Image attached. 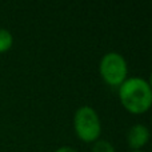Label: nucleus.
Masks as SVG:
<instances>
[{
    "instance_id": "nucleus-5",
    "label": "nucleus",
    "mask_w": 152,
    "mask_h": 152,
    "mask_svg": "<svg viewBox=\"0 0 152 152\" xmlns=\"http://www.w3.org/2000/svg\"><path fill=\"white\" fill-rule=\"evenodd\" d=\"M13 45V35L7 28H0V53H5Z\"/></svg>"
},
{
    "instance_id": "nucleus-6",
    "label": "nucleus",
    "mask_w": 152,
    "mask_h": 152,
    "mask_svg": "<svg viewBox=\"0 0 152 152\" xmlns=\"http://www.w3.org/2000/svg\"><path fill=\"white\" fill-rule=\"evenodd\" d=\"M91 152H116V150L110 142L103 140V139H99V140H96V142L94 143Z\"/></svg>"
},
{
    "instance_id": "nucleus-9",
    "label": "nucleus",
    "mask_w": 152,
    "mask_h": 152,
    "mask_svg": "<svg viewBox=\"0 0 152 152\" xmlns=\"http://www.w3.org/2000/svg\"><path fill=\"white\" fill-rule=\"evenodd\" d=\"M131 152H143V151H131Z\"/></svg>"
},
{
    "instance_id": "nucleus-4",
    "label": "nucleus",
    "mask_w": 152,
    "mask_h": 152,
    "mask_svg": "<svg viewBox=\"0 0 152 152\" xmlns=\"http://www.w3.org/2000/svg\"><path fill=\"white\" fill-rule=\"evenodd\" d=\"M151 139V132L144 124H134L127 134V143L132 151H142Z\"/></svg>"
},
{
    "instance_id": "nucleus-7",
    "label": "nucleus",
    "mask_w": 152,
    "mask_h": 152,
    "mask_svg": "<svg viewBox=\"0 0 152 152\" xmlns=\"http://www.w3.org/2000/svg\"><path fill=\"white\" fill-rule=\"evenodd\" d=\"M55 152H77V151H76L75 148H72V147H68V145H63V147L58 148Z\"/></svg>"
},
{
    "instance_id": "nucleus-1",
    "label": "nucleus",
    "mask_w": 152,
    "mask_h": 152,
    "mask_svg": "<svg viewBox=\"0 0 152 152\" xmlns=\"http://www.w3.org/2000/svg\"><path fill=\"white\" fill-rule=\"evenodd\" d=\"M120 104L132 115H142L152 107V89L143 77H128L118 89Z\"/></svg>"
},
{
    "instance_id": "nucleus-3",
    "label": "nucleus",
    "mask_w": 152,
    "mask_h": 152,
    "mask_svg": "<svg viewBox=\"0 0 152 152\" xmlns=\"http://www.w3.org/2000/svg\"><path fill=\"white\" fill-rule=\"evenodd\" d=\"M99 74L107 86L119 88L128 79L127 60L118 52H107L100 59Z\"/></svg>"
},
{
    "instance_id": "nucleus-8",
    "label": "nucleus",
    "mask_w": 152,
    "mask_h": 152,
    "mask_svg": "<svg viewBox=\"0 0 152 152\" xmlns=\"http://www.w3.org/2000/svg\"><path fill=\"white\" fill-rule=\"evenodd\" d=\"M148 84H150V87H151V89H152V72H151V75H150V79H148Z\"/></svg>"
},
{
    "instance_id": "nucleus-2",
    "label": "nucleus",
    "mask_w": 152,
    "mask_h": 152,
    "mask_svg": "<svg viewBox=\"0 0 152 152\" xmlns=\"http://www.w3.org/2000/svg\"><path fill=\"white\" fill-rule=\"evenodd\" d=\"M75 134L81 142L95 143L102 135V121L97 112L89 105H83L76 110L74 115Z\"/></svg>"
}]
</instances>
